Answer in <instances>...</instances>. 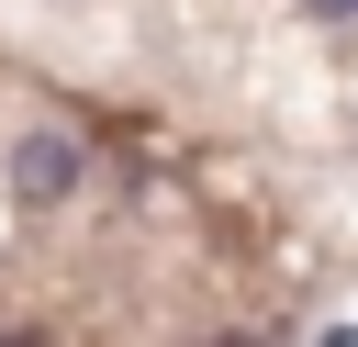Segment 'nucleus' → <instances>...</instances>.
Segmentation results:
<instances>
[{
	"label": "nucleus",
	"instance_id": "f257e3e1",
	"mask_svg": "<svg viewBox=\"0 0 358 347\" xmlns=\"http://www.w3.org/2000/svg\"><path fill=\"white\" fill-rule=\"evenodd\" d=\"M78 179H90V146H78L67 123H34V134H11V190H22L34 213H45V201H67Z\"/></svg>",
	"mask_w": 358,
	"mask_h": 347
},
{
	"label": "nucleus",
	"instance_id": "f03ea898",
	"mask_svg": "<svg viewBox=\"0 0 358 347\" xmlns=\"http://www.w3.org/2000/svg\"><path fill=\"white\" fill-rule=\"evenodd\" d=\"M313 22H358V0H313Z\"/></svg>",
	"mask_w": 358,
	"mask_h": 347
},
{
	"label": "nucleus",
	"instance_id": "20e7f679",
	"mask_svg": "<svg viewBox=\"0 0 358 347\" xmlns=\"http://www.w3.org/2000/svg\"><path fill=\"white\" fill-rule=\"evenodd\" d=\"M0 347H45V336H0Z\"/></svg>",
	"mask_w": 358,
	"mask_h": 347
},
{
	"label": "nucleus",
	"instance_id": "7ed1b4c3",
	"mask_svg": "<svg viewBox=\"0 0 358 347\" xmlns=\"http://www.w3.org/2000/svg\"><path fill=\"white\" fill-rule=\"evenodd\" d=\"M201 347H257V336H201Z\"/></svg>",
	"mask_w": 358,
	"mask_h": 347
}]
</instances>
